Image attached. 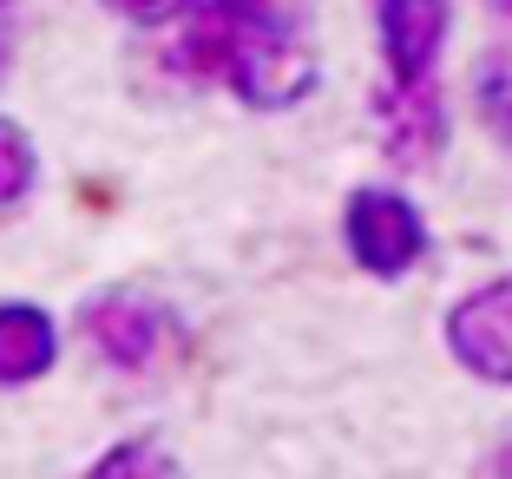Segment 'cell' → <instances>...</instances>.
<instances>
[{
  "instance_id": "9",
  "label": "cell",
  "mask_w": 512,
  "mask_h": 479,
  "mask_svg": "<svg viewBox=\"0 0 512 479\" xmlns=\"http://www.w3.org/2000/svg\"><path fill=\"white\" fill-rule=\"evenodd\" d=\"M40 184V151H33L27 125L0 112V217H14Z\"/></svg>"
},
{
  "instance_id": "1",
  "label": "cell",
  "mask_w": 512,
  "mask_h": 479,
  "mask_svg": "<svg viewBox=\"0 0 512 479\" xmlns=\"http://www.w3.org/2000/svg\"><path fill=\"white\" fill-rule=\"evenodd\" d=\"M224 86L237 92L243 105H263V112H283L296 105L302 92L316 86V53L276 14L270 0H256L250 14H243L237 40H230V60H224Z\"/></svg>"
},
{
  "instance_id": "2",
  "label": "cell",
  "mask_w": 512,
  "mask_h": 479,
  "mask_svg": "<svg viewBox=\"0 0 512 479\" xmlns=\"http://www.w3.org/2000/svg\"><path fill=\"white\" fill-rule=\"evenodd\" d=\"M342 250L362 276L401 283L427 256V217L414 210V197H401L394 184H362V191H348V204H342Z\"/></svg>"
},
{
  "instance_id": "12",
  "label": "cell",
  "mask_w": 512,
  "mask_h": 479,
  "mask_svg": "<svg viewBox=\"0 0 512 479\" xmlns=\"http://www.w3.org/2000/svg\"><path fill=\"white\" fill-rule=\"evenodd\" d=\"M473 479H512V434H499L493 447L480 453V466H473Z\"/></svg>"
},
{
  "instance_id": "6",
  "label": "cell",
  "mask_w": 512,
  "mask_h": 479,
  "mask_svg": "<svg viewBox=\"0 0 512 479\" xmlns=\"http://www.w3.org/2000/svg\"><path fill=\"white\" fill-rule=\"evenodd\" d=\"M440 46H447V0H381L388 79H434Z\"/></svg>"
},
{
  "instance_id": "14",
  "label": "cell",
  "mask_w": 512,
  "mask_h": 479,
  "mask_svg": "<svg viewBox=\"0 0 512 479\" xmlns=\"http://www.w3.org/2000/svg\"><path fill=\"white\" fill-rule=\"evenodd\" d=\"M493 7H499V14H506V20H512V0H493Z\"/></svg>"
},
{
  "instance_id": "8",
  "label": "cell",
  "mask_w": 512,
  "mask_h": 479,
  "mask_svg": "<svg viewBox=\"0 0 512 479\" xmlns=\"http://www.w3.org/2000/svg\"><path fill=\"white\" fill-rule=\"evenodd\" d=\"M86 479H191V473H184V460L165 447V440L125 434V440H112V447L86 466Z\"/></svg>"
},
{
  "instance_id": "10",
  "label": "cell",
  "mask_w": 512,
  "mask_h": 479,
  "mask_svg": "<svg viewBox=\"0 0 512 479\" xmlns=\"http://www.w3.org/2000/svg\"><path fill=\"white\" fill-rule=\"evenodd\" d=\"M473 112H480V125L512 151V53H493V60L473 73Z\"/></svg>"
},
{
  "instance_id": "13",
  "label": "cell",
  "mask_w": 512,
  "mask_h": 479,
  "mask_svg": "<svg viewBox=\"0 0 512 479\" xmlns=\"http://www.w3.org/2000/svg\"><path fill=\"white\" fill-rule=\"evenodd\" d=\"M7 46H14V7L0 0V73H7Z\"/></svg>"
},
{
  "instance_id": "3",
  "label": "cell",
  "mask_w": 512,
  "mask_h": 479,
  "mask_svg": "<svg viewBox=\"0 0 512 479\" xmlns=\"http://www.w3.org/2000/svg\"><path fill=\"white\" fill-rule=\"evenodd\" d=\"M447 355L486 388H512V270L473 283L467 296H453L447 322H440Z\"/></svg>"
},
{
  "instance_id": "15",
  "label": "cell",
  "mask_w": 512,
  "mask_h": 479,
  "mask_svg": "<svg viewBox=\"0 0 512 479\" xmlns=\"http://www.w3.org/2000/svg\"><path fill=\"white\" fill-rule=\"evenodd\" d=\"M7 7H14V0H7Z\"/></svg>"
},
{
  "instance_id": "5",
  "label": "cell",
  "mask_w": 512,
  "mask_h": 479,
  "mask_svg": "<svg viewBox=\"0 0 512 479\" xmlns=\"http://www.w3.org/2000/svg\"><path fill=\"white\" fill-rule=\"evenodd\" d=\"M375 125L381 145H388L394 165H434L440 145H447V99H440L434 79H388L375 92Z\"/></svg>"
},
{
  "instance_id": "4",
  "label": "cell",
  "mask_w": 512,
  "mask_h": 479,
  "mask_svg": "<svg viewBox=\"0 0 512 479\" xmlns=\"http://www.w3.org/2000/svg\"><path fill=\"white\" fill-rule=\"evenodd\" d=\"M79 329L99 355L119 368V375H151L171 348V315L151 296H132V289H106L79 309Z\"/></svg>"
},
{
  "instance_id": "11",
  "label": "cell",
  "mask_w": 512,
  "mask_h": 479,
  "mask_svg": "<svg viewBox=\"0 0 512 479\" xmlns=\"http://www.w3.org/2000/svg\"><path fill=\"white\" fill-rule=\"evenodd\" d=\"M119 20H138V27H158V20H171L184 7V0H106Z\"/></svg>"
},
{
  "instance_id": "7",
  "label": "cell",
  "mask_w": 512,
  "mask_h": 479,
  "mask_svg": "<svg viewBox=\"0 0 512 479\" xmlns=\"http://www.w3.org/2000/svg\"><path fill=\"white\" fill-rule=\"evenodd\" d=\"M60 368V322L27 296L0 302V388H33Z\"/></svg>"
}]
</instances>
